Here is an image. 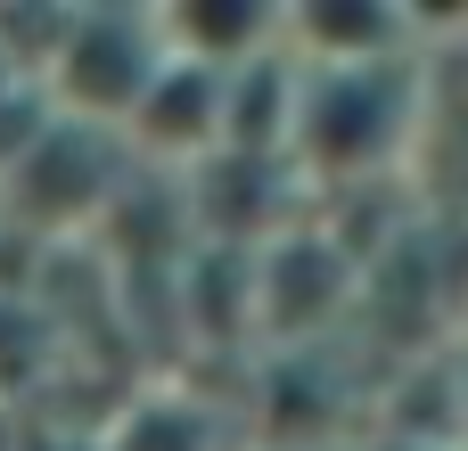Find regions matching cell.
Masks as SVG:
<instances>
[{
    "label": "cell",
    "instance_id": "1",
    "mask_svg": "<svg viewBox=\"0 0 468 451\" xmlns=\"http://www.w3.org/2000/svg\"><path fill=\"white\" fill-rule=\"evenodd\" d=\"M420 115H428V49L370 58V66H296L288 173L304 181V197L403 181Z\"/></svg>",
    "mask_w": 468,
    "mask_h": 451
},
{
    "label": "cell",
    "instance_id": "2",
    "mask_svg": "<svg viewBox=\"0 0 468 451\" xmlns=\"http://www.w3.org/2000/svg\"><path fill=\"white\" fill-rule=\"evenodd\" d=\"M156 66H165L156 0H66V33L41 66V107L66 123L115 131Z\"/></svg>",
    "mask_w": 468,
    "mask_h": 451
},
{
    "label": "cell",
    "instance_id": "3",
    "mask_svg": "<svg viewBox=\"0 0 468 451\" xmlns=\"http://www.w3.org/2000/svg\"><path fill=\"white\" fill-rule=\"evenodd\" d=\"M132 156L115 148V131H90V123H66V115H41V131L0 164V222L33 246H66V238H90L107 197L123 189Z\"/></svg>",
    "mask_w": 468,
    "mask_h": 451
},
{
    "label": "cell",
    "instance_id": "4",
    "mask_svg": "<svg viewBox=\"0 0 468 451\" xmlns=\"http://www.w3.org/2000/svg\"><path fill=\"white\" fill-rule=\"evenodd\" d=\"M362 271L313 230H280L271 246H255V337L271 353H321V337H337V320L362 304L354 288Z\"/></svg>",
    "mask_w": 468,
    "mask_h": 451
},
{
    "label": "cell",
    "instance_id": "5",
    "mask_svg": "<svg viewBox=\"0 0 468 451\" xmlns=\"http://www.w3.org/2000/svg\"><path fill=\"white\" fill-rule=\"evenodd\" d=\"M280 41H288L296 66L411 58L420 49V8H395V0H304V8H280Z\"/></svg>",
    "mask_w": 468,
    "mask_h": 451
},
{
    "label": "cell",
    "instance_id": "6",
    "mask_svg": "<svg viewBox=\"0 0 468 451\" xmlns=\"http://www.w3.org/2000/svg\"><path fill=\"white\" fill-rule=\"evenodd\" d=\"M288 123H296V58L288 41L230 66L222 74V115H214V148L222 156H271L288 164Z\"/></svg>",
    "mask_w": 468,
    "mask_h": 451
},
{
    "label": "cell",
    "instance_id": "7",
    "mask_svg": "<svg viewBox=\"0 0 468 451\" xmlns=\"http://www.w3.org/2000/svg\"><path fill=\"white\" fill-rule=\"evenodd\" d=\"M156 33L173 58L230 74L263 49H280V0H156Z\"/></svg>",
    "mask_w": 468,
    "mask_h": 451
},
{
    "label": "cell",
    "instance_id": "8",
    "mask_svg": "<svg viewBox=\"0 0 468 451\" xmlns=\"http://www.w3.org/2000/svg\"><path fill=\"white\" fill-rule=\"evenodd\" d=\"M90 451H230V427L181 378H156V386H132L107 411V427H99Z\"/></svg>",
    "mask_w": 468,
    "mask_h": 451
},
{
    "label": "cell",
    "instance_id": "9",
    "mask_svg": "<svg viewBox=\"0 0 468 451\" xmlns=\"http://www.w3.org/2000/svg\"><path fill=\"white\" fill-rule=\"evenodd\" d=\"M452 427H461V403H452V353L428 345L411 362H395V386L378 403V435L387 444H444L452 451Z\"/></svg>",
    "mask_w": 468,
    "mask_h": 451
}]
</instances>
